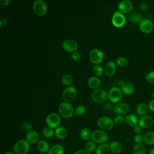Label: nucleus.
I'll return each mask as SVG.
<instances>
[{"mask_svg": "<svg viewBox=\"0 0 154 154\" xmlns=\"http://www.w3.org/2000/svg\"><path fill=\"white\" fill-rule=\"evenodd\" d=\"M22 128L23 130L26 131L27 132L29 131L32 130V126L31 123H30L29 122H25L23 123L22 125Z\"/></svg>", "mask_w": 154, "mask_h": 154, "instance_id": "a19ab883", "label": "nucleus"}, {"mask_svg": "<svg viewBox=\"0 0 154 154\" xmlns=\"http://www.w3.org/2000/svg\"><path fill=\"white\" fill-rule=\"evenodd\" d=\"M55 135L57 138L63 140L66 138L67 135V131L64 127L59 126L55 130Z\"/></svg>", "mask_w": 154, "mask_h": 154, "instance_id": "b1692460", "label": "nucleus"}, {"mask_svg": "<svg viewBox=\"0 0 154 154\" xmlns=\"http://www.w3.org/2000/svg\"><path fill=\"white\" fill-rule=\"evenodd\" d=\"M92 132L90 130V129L85 128L82 129L80 132V137L84 141H88L91 139Z\"/></svg>", "mask_w": 154, "mask_h": 154, "instance_id": "c756f323", "label": "nucleus"}, {"mask_svg": "<svg viewBox=\"0 0 154 154\" xmlns=\"http://www.w3.org/2000/svg\"><path fill=\"white\" fill-rule=\"evenodd\" d=\"M139 7H140V9L143 11H146L148 10L149 8V7H148V5L147 4L145 3V2H141L140 5H139Z\"/></svg>", "mask_w": 154, "mask_h": 154, "instance_id": "c03bdc74", "label": "nucleus"}, {"mask_svg": "<svg viewBox=\"0 0 154 154\" xmlns=\"http://www.w3.org/2000/svg\"><path fill=\"white\" fill-rule=\"evenodd\" d=\"M77 96V91L75 87L70 85L67 86L63 90L62 92V98L66 102H71L73 101Z\"/></svg>", "mask_w": 154, "mask_h": 154, "instance_id": "f03ea898", "label": "nucleus"}, {"mask_svg": "<svg viewBox=\"0 0 154 154\" xmlns=\"http://www.w3.org/2000/svg\"><path fill=\"white\" fill-rule=\"evenodd\" d=\"M139 29L144 34L150 33L153 29V22L149 19H144L139 23Z\"/></svg>", "mask_w": 154, "mask_h": 154, "instance_id": "ddd939ff", "label": "nucleus"}, {"mask_svg": "<svg viewBox=\"0 0 154 154\" xmlns=\"http://www.w3.org/2000/svg\"><path fill=\"white\" fill-rule=\"evenodd\" d=\"M5 154H16V153L14 152H7Z\"/></svg>", "mask_w": 154, "mask_h": 154, "instance_id": "3c124183", "label": "nucleus"}, {"mask_svg": "<svg viewBox=\"0 0 154 154\" xmlns=\"http://www.w3.org/2000/svg\"><path fill=\"white\" fill-rule=\"evenodd\" d=\"M81 53L78 51H76L73 52L72 54V58L75 61L79 60L81 59Z\"/></svg>", "mask_w": 154, "mask_h": 154, "instance_id": "79ce46f5", "label": "nucleus"}, {"mask_svg": "<svg viewBox=\"0 0 154 154\" xmlns=\"http://www.w3.org/2000/svg\"><path fill=\"white\" fill-rule=\"evenodd\" d=\"M111 22L114 26L119 28L123 26L125 24L126 18L122 13L117 10L114 13L112 16Z\"/></svg>", "mask_w": 154, "mask_h": 154, "instance_id": "9b49d317", "label": "nucleus"}, {"mask_svg": "<svg viewBox=\"0 0 154 154\" xmlns=\"http://www.w3.org/2000/svg\"><path fill=\"white\" fill-rule=\"evenodd\" d=\"M91 99L94 102L102 103L106 100L108 94L103 88H97L94 90L91 93Z\"/></svg>", "mask_w": 154, "mask_h": 154, "instance_id": "0eeeda50", "label": "nucleus"}, {"mask_svg": "<svg viewBox=\"0 0 154 154\" xmlns=\"http://www.w3.org/2000/svg\"><path fill=\"white\" fill-rule=\"evenodd\" d=\"M126 124L131 127H135L138 125V120L137 116L133 114H129L125 117Z\"/></svg>", "mask_w": 154, "mask_h": 154, "instance_id": "4be33fe9", "label": "nucleus"}, {"mask_svg": "<svg viewBox=\"0 0 154 154\" xmlns=\"http://www.w3.org/2000/svg\"><path fill=\"white\" fill-rule=\"evenodd\" d=\"M86 112V108L85 106L82 105H78L75 110V113L76 115L78 116H83L84 114H85Z\"/></svg>", "mask_w": 154, "mask_h": 154, "instance_id": "c9c22d12", "label": "nucleus"}, {"mask_svg": "<svg viewBox=\"0 0 154 154\" xmlns=\"http://www.w3.org/2000/svg\"><path fill=\"white\" fill-rule=\"evenodd\" d=\"M114 120L106 116H102L98 119L97 125L100 128L105 131H109L112 129L114 126Z\"/></svg>", "mask_w": 154, "mask_h": 154, "instance_id": "6e6552de", "label": "nucleus"}, {"mask_svg": "<svg viewBox=\"0 0 154 154\" xmlns=\"http://www.w3.org/2000/svg\"><path fill=\"white\" fill-rule=\"evenodd\" d=\"M153 123L154 120L153 117L147 115L141 116L138 120V125L144 129L150 128L153 126Z\"/></svg>", "mask_w": 154, "mask_h": 154, "instance_id": "4468645a", "label": "nucleus"}, {"mask_svg": "<svg viewBox=\"0 0 154 154\" xmlns=\"http://www.w3.org/2000/svg\"><path fill=\"white\" fill-rule=\"evenodd\" d=\"M133 140L136 144H141L144 142V137L140 134H136L134 135Z\"/></svg>", "mask_w": 154, "mask_h": 154, "instance_id": "4c0bfd02", "label": "nucleus"}, {"mask_svg": "<svg viewBox=\"0 0 154 154\" xmlns=\"http://www.w3.org/2000/svg\"><path fill=\"white\" fill-rule=\"evenodd\" d=\"M64 149L61 144H57L52 146L49 151L48 154H64Z\"/></svg>", "mask_w": 154, "mask_h": 154, "instance_id": "bb28decb", "label": "nucleus"}, {"mask_svg": "<svg viewBox=\"0 0 154 154\" xmlns=\"http://www.w3.org/2000/svg\"><path fill=\"white\" fill-rule=\"evenodd\" d=\"M117 8L122 13H129L133 9V4L129 0H122L119 3Z\"/></svg>", "mask_w": 154, "mask_h": 154, "instance_id": "f8f14e48", "label": "nucleus"}, {"mask_svg": "<svg viewBox=\"0 0 154 154\" xmlns=\"http://www.w3.org/2000/svg\"><path fill=\"white\" fill-rule=\"evenodd\" d=\"M61 122V119L60 116L55 112L49 113L46 118V123L48 126L52 128H57L59 126Z\"/></svg>", "mask_w": 154, "mask_h": 154, "instance_id": "1a4fd4ad", "label": "nucleus"}, {"mask_svg": "<svg viewBox=\"0 0 154 154\" xmlns=\"http://www.w3.org/2000/svg\"><path fill=\"white\" fill-rule=\"evenodd\" d=\"M148 109H149V106L146 103H140V104L138 105L137 107V113L139 116H143L147 113Z\"/></svg>", "mask_w": 154, "mask_h": 154, "instance_id": "c85d7f7f", "label": "nucleus"}, {"mask_svg": "<svg viewBox=\"0 0 154 154\" xmlns=\"http://www.w3.org/2000/svg\"><path fill=\"white\" fill-rule=\"evenodd\" d=\"M89 59L93 64L96 65L99 64L103 61V53L100 49L94 48L90 52Z\"/></svg>", "mask_w": 154, "mask_h": 154, "instance_id": "9d476101", "label": "nucleus"}, {"mask_svg": "<svg viewBox=\"0 0 154 154\" xmlns=\"http://www.w3.org/2000/svg\"><path fill=\"white\" fill-rule=\"evenodd\" d=\"M116 72V64L113 61H108L104 68V72L105 75L108 76H113Z\"/></svg>", "mask_w": 154, "mask_h": 154, "instance_id": "a211bd4d", "label": "nucleus"}, {"mask_svg": "<svg viewBox=\"0 0 154 154\" xmlns=\"http://www.w3.org/2000/svg\"><path fill=\"white\" fill-rule=\"evenodd\" d=\"M148 106H149V109L152 111V112H154V99L153 100H151L149 103V105H148Z\"/></svg>", "mask_w": 154, "mask_h": 154, "instance_id": "49530a36", "label": "nucleus"}, {"mask_svg": "<svg viewBox=\"0 0 154 154\" xmlns=\"http://www.w3.org/2000/svg\"><path fill=\"white\" fill-rule=\"evenodd\" d=\"M114 123L118 125V126H120V125H122L123 123H124V118L123 117V116H122L121 115H117L116 116L114 119Z\"/></svg>", "mask_w": 154, "mask_h": 154, "instance_id": "ea45409f", "label": "nucleus"}, {"mask_svg": "<svg viewBox=\"0 0 154 154\" xmlns=\"http://www.w3.org/2000/svg\"><path fill=\"white\" fill-rule=\"evenodd\" d=\"M10 0H0V4L2 6L7 5L10 3Z\"/></svg>", "mask_w": 154, "mask_h": 154, "instance_id": "09e8293b", "label": "nucleus"}, {"mask_svg": "<svg viewBox=\"0 0 154 154\" xmlns=\"http://www.w3.org/2000/svg\"><path fill=\"white\" fill-rule=\"evenodd\" d=\"M129 106L128 104L124 103V102H119L116 103L114 106L113 111L114 113L121 115V114H125L129 112Z\"/></svg>", "mask_w": 154, "mask_h": 154, "instance_id": "dca6fc26", "label": "nucleus"}, {"mask_svg": "<svg viewBox=\"0 0 154 154\" xmlns=\"http://www.w3.org/2000/svg\"><path fill=\"white\" fill-rule=\"evenodd\" d=\"M149 154H154V147H152V149H150V150L149 151Z\"/></svg>", "mask_w": 154, "mask_h": 154, "instance_id": "8fccbe9b", "label": "nucleus"}, {"mask_svg": "<svg viewBox=\"0 0 154 154\" xmlns=\"http://www.w3.org/2000/svg\"><path fill=\"white\" fill-rule=\"evenodd\" d=\"M58 109L60 115L64 118L72 117L75 113V110L72 105L64 101L59 104Z\"/></svg>", "mask_w": 154, "mask_h": 154, "instance_id": "f257e3e1", "label": "nucleus"}, {"mask_svg": "<svg viewBox=\"0 0 154 154\" xmlns=\"http://www.w3.org/2000/svg\"><path fill=\"white\" fill-rule=\"evenodd\" d=\"M63 48L64 51L68 52H73L77 51L78 43L77 42L72 39H67L63 42L62 44Z\"/></svg>", "mask_w": 154, "mask_h": 154, "instance_id": "2eb2a0df", "label": "nucleus"}, {"mask_svg": "<svg viewBox=\"0 0 154 154\" xmlns=\"http://www.w3.org/2000/svg\"><path fill=\"white\" fill-rule=\"evenodd\" d=\"M128 19L130 22L134 23H140L143 20V16L139 12L132 11L128 16Z\"/></svg>", "mask_w": 154, "mask_h": 154, "instance_id": "412c9836", "label": "nucleus"}, {"mask_svg": "<svg viewBox=\"0 0 154 154\" xmlns=\"http://www.w3.org/2000/svg\"><path fill=\"white\" fill-rule=\"evenodd\" d=\"M141 130H142L141 127L140 126H139L138 125H137L136 126H135L134 128V131L135 133H136V134H139L141 132Z\"/></svg>", "mask_w": 154, "mask_h": 154, "instance_id": "de8ad7c7", "label": "nucleus"}, {"mask_svg": "<svg viewBox=\"0 0 154 154\" xmlns=\"http://www.w3.org/2000/svg\"><path fill=\"white\" fill-rule=\"evenodd\" d=\"M152 96H153V98H154V91H153V93H152Z\"/></svg>", "mask_w": 154, "mask_h": 154, "instance_id": "864d4df0", "label": "nucleus"}, {"mask_svg": "<svg viewBox=\"0 0 154 154\" xmlns=\"http://www.w3.org/2000/svg\"><path fill=\"white\" fill-rule=\"evenodd\" d=\"M87 83L90 88L95 90L99 88L101 84V81L99 77L96 76H91L88 78Z\"/></svg>", "mask_w": 154, "mask_h": 154, "instance_id": "aec40b11", "label": "nucleus"}, {"mask_svg": "<svg viewBox=\"0 0 154 154\" xmlns=\"http://www.w3.org/2000/svg\"><path fill=\"white\" fill-rule=\"evenodd\" d=\"M74 154H90V153L88 152L85 149H82L77 150L75 152Z\"/></svg>", "mask_w": 154, "mask_h": 154, "instance_id": "a18cd8bd", "label": "nucleus"}, {"mask_svg": "<svg viewBox=\"0 0 154 154\" xmlns=\"http://www.w3.org/2000/svg\"><path fill=\"white\" fill-rule=\"evenodd\" d=\"M108 97L111 102L114 103H119L122 98V90L118 87L111 88L108 93Z\"/></svg>", "mask_w": 154, "mask_h": 154, "instance_id": "39448f33", "label": "nucleus"}, {"mask_svg": "<svg viewBox=\"0 0 154 154\" xmlns=\"http://www.w3.org/2000/svg\"><path fill=\"white\" fill-rule=\"evenodd\" d=\"M61 82L66 85L70 86L73 83V79L70 75L65 74L61 77Z\"/></svg>", "mask_w": 154, "mask_h": 154, "instance_id": "2f4dec72", "label": "nucleus"}, {"mask_svg": "<svg viewBox=\"0 0 154 154\" xmlns=\"http://www.w3.org/2000/svg\"><path fill=\"white\" fill-rule=\"evenodd\" d=\"M121 90L126 95H131L134 91L133 84L129 81H124L121 84Z\"/></svg>", "mask_w": 154, "mask_h": 154, "instance_id": "6ab92c4d", "label": "nucleus"}, {"mask_svg": "<svg viewBox=\"0 0 154 154\" xmlns=\"http://www.w3.org/2000/svg\"><path fill=\"white\" fill-rule=\"evenodd\" d=\"M109 150L114 154H119L122 152V145L120 144V143L117 141H111L109 144Z\"/></svg>", "mask_w": 154, "mask_h": 154, "instance_id": "5701e85b", "label": "nucleus"}, {"mask_svg": "<svg viewBox=\"0 0 154 154\" xmlns=\"http://www.w3.org/2000/svg\"><path fill=\"white\" fill-rule=\"evenodd\" d=\"M103 109L105 111H107V112H110L112 110L113 111V108H114V106H112V104H111L110 103H106L104 104L103 106Z\"/></svg>", "mask_w": 154, "mask_h": 154, "instance_id": "37998d69", "label": "nucleus"}, {"mask_svg": "<svg viewBox=\"0 0 154 154\" xmlns=\"http://www.w3.org/2000/svg\"><path fill=\"white\" fill-rule=\"evenodd\" d=\"M108 139V134L103 130L97 129L94 130L92 134L91 137V140L95 143L102 144L105 143V142Z\"/></svg>", "mask_w": 154, "mask_h": 154, "instance_id": "20e7f679", "label": "nucleus"}, {"mask_svg": "<svg viewBox=\"0 0 154 154\" xmlns=\"http://www.w3.org/2000/svg\"><path fill=\"white\" fill-rule=\"evenodd\" d=\"M38 154H47L46 153H39Z\"/></svg>", "mask_w": 154, "mask_h": 154, "instance_id": "603ef678", "label": "nucleus"}, {"mask_svg": "<svg viewBox=\"0 0 154 154\" xmlns=\"http://www.w3.org/2000/svg\"><path fill=\"white\" fill-rule=\"evenodd\" d=\"M29 143L26 140L17 141L13 147V150L16 154H26L29 151Z\"/></svg>", "mask_w": 154, "mask_h": 154, "instance_id": "7ed1b4c3", "label": "nucleus"}, {"mask_svg": "<svg viewBox=\"0 0 154 154\" xmlns=\"http://www.w3.org/2000/svg\"><path fill=\"white\" fill-rule=\"evenodd\" d=\"M144 142L149 146L154 145V132L149 131L147 132L144 135Z\"/></svg>", "mask_w": 154, "mask_h": 154, "instance_id": "cd10ccee", "label": "nucleus"}, {"mask_svg": "<svg viewBox=\"0 0 154 154\" xmlns=\"http://www.w3.org/2000/svg\"><path fill=\"white\" fill-rule=\"evenodd\" d=\"M32 8L35 13L40 16L46 14L48 11V7L43 0H35L32 4Z\"/></svg>", "mask_w": 154, "mask_h": 154, "instance_id": "423d86ee", "label": "nucleus"}, {"mask_svg": "<svg viewBox=\"0 0 154 154\" xmlns=\"http://www.w3.org/2000/svg\"><path fill=\"white\" fill-rule=\"evenodd\" d=\"M109 150V144L106 143H102L96 147L95 154H108Z\"/></svg>", "mask_w": 154, "mask_h": 154, "instance_id": "a878e982", "label": "nucleus"}, {"mask_svg": "<svg viewBox=\"0 0 154 154\" xmlns=\"http://www.w3.org/2000/svg\"><path fill=\"white\" fill-rule=\"evenodd\" d=\"M26 140L29 144H37L40 141V135L34 130H31L26 132L25 135Z\"/></svg>", "mask_w": 154, "mask_h": 154, "instance_id": "f3484780", "label": "nucleus"}, {"mask_svg": "<svg viewBox=\"0 0 154 154\" xmlns=\"http://www.w3.org/2000/svg\"><path fill=\"white\" fill-rule=\"evenodd\" d=\"M43 134L45 137L48 138H51L54 135L55 131L53 128L49 126H46L43 129Z\"/></svg>", "mask_w": 154, "mask_h": 154, "instance_id": "473e14b6", "label": "nucleus"}, {"mask_svg": "<svg viewBox=\"0 0 154 154\" xmlns=\"http://www.w3.org/2000/svg\"><path fill=\"white\" fill-rule=\"evenodd\" d=\"M103 72V69L101 66L99 64H97L93 66V72L94 74V76H100L102 75Z\"/></svg>", "mask_w": 154, "mask_h": 154, "instance_id": "72a5a7b5", "label": "nucleus"}, {"mask_svg": "<svg viewBox=\"0 0 154 154\" xmlns=\"http://www.w3.org/2000/svg\"><path fill=\"white\" fill-rule=\"evenodd\" d=\"M95 149H96V144L93 141L91 140L88 141L85 144V149L90 153L93 152L95 150Z\"/></svg>", "mask_w": 154, "mask_h": 154, "instance_id": "e433bc0d", "label": "nucleus"}, {"mask_svg": "<svg viewBox=\"0 0 154 154\" xmlns=\"http://www.w3.org/2000/svg\"><path fill=\"white\" fill-rule=\"evenodd\" d=\"M37 148L40 153H46L49 150V145L48 143L43 140H40L37 144Z\"/></svg>", "mask_w": 154, "mask_h": 154, "instance_id": "393cba45", "label": "nucleus"}, {"mask_svg": "<svg viewBox=\"0 0 154 154\" xmlns=\"http://www.w3.org/2000/svg\"><path fill=\"white\" fill-rule=\"evenodd\" d=\"M128 60L125 57H122V56L119 57L116 59L117 64L121 67H123L126 66L128 64Z\"/></svg>", "mask_w": 154, "mask_h": 154, "instance_id": "f704fd0d", "label": "nucleus"}, {"mask_svg": "<svg viewBox=\"0 0 154 154\" xmlns=\"http://www.w3.org/2000/svg\"><path fill=\"white\" fill-rule=\"evenodd\" d=\"M146 81L150 84H154V70L148 72L146 76Z\"/></svg>", "mask_w": 154, "mask_h": 154, "instance_id": "58836bf2", "label": "nucleus"}, {"mask_svg": "<svg viewBox=\"0 0 154 154\" xmlns=\"http://www.w3.org/2000/svg\"><path fill=\"white\" fill-rule=\"evenodd\" d=\"M132 152L134 154H146V149L142 144H135L132 149Z\"/></svg>", "mask_w": 154, "mask_h": 154, "instance_id": "7c9ffc66", "label": "nucleus"}]
</instances>
